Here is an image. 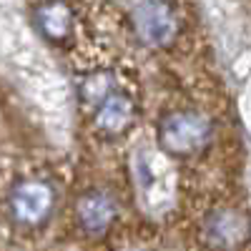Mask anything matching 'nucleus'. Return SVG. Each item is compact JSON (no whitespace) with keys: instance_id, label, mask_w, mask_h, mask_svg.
Masks as SVG:
<instances>
[{"instance_id":"3","label":"nucleus","mask_w":251,"mask_h":251,"mask_svg":"<svg viewBox=\"0 0 251 251\" xmlns=\"http://www.w3.org/2000/svg\"><path fill=\"white\" fill-rule=\"evenodd\" d=\"M136 30L149 46L166 48L171 46L178 35V13L171 3L166 0H146V3L136 10Z\"/></svg>"},{"instance_id":"5","label":"nucleus","mask_w":251,"mask_h":251,"mask_svg":"<svg viewBox=\"0 0 251 251\" xmlns=\"http://www.w3.org/2000/svg\"><path fill=\"white\" fill-rule=\"evenodd\" d=\"M75 221L78 228L88 236H103L116 221V203L111 196L91 191L83 194L75 203Z\"/></svg>"},{"instance_id":"4","label":"nucleus","mask_w":251,"mask_h":251,"mask_svg":"<svg viewBox=\"0 0 251 251\" xmlns=\"http://www.w3.org/2000/svg\"><path fill=\"white\" fill-rule=\"evenodd\" d=\"M133 118H136V100L128 93V88L113 91L111 96H106L91 111L93 131L100 133V136H106V138L123 136L133 126Z\"/></svg>"},{"instance_id":"2","label":"nucleus","mask_w":251,"mask_h":251,"mask_svg":"<svg viewBox=\"0 0 251 251\" xmlns=\"http://www.w3.org/2000/svg\"><path fill=\"white\" fill-rule=\"evenodd\" d=\"M214 126L199 111H171L158 121V146L176 158L201 153L211 141Z\"/></svg>"},{"instance_id":"6","label":"nucleus","mask_w":251,"mask_h":251,"mask_svg":"<svg viewBox=\"0 0 251 251\" xmlns=\"http://www.w3.org/2000/svg\"><path fill=\"white\" fill-rule=\"evenodd\" d=\"M203 234L211 246H239L249 236V221L236 208H214L203 221Z\"/></svg>"},{"instance_id":"1","label":"nucleus","mask_w":251,"mask_h":251,"mask_svg":"<svg viewBox=\"0 0 251 251\" xmlns=\"http://www.w3.org/2000/svg\"><path fill=\"white\" fill-rule=\"evenodd\" d=\"M55 203H58L55 183L43 174H25L10 186L8 214L18 226L35 228L50 219Z\"/></svg>"},{"instance_id":"7","label":"nucleus","mask_w":251,"mask_h":251,"mask_svg":"<svg viewBox=\"0 0 251 251\" xmlns=\"http://www.w3.org/2000/svg\"><path fill=\"white\" fill-rule=\"evenodd\" d=\"M35 25L50 43H66L75 33V13L66 0H43L35 8Z\"/></svg>"}]
</instances>
